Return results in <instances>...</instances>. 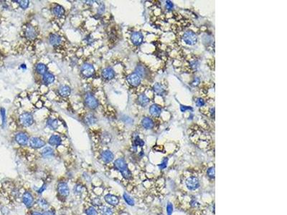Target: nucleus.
Here are the masks:
<instances>
[{
    "mask_svg": "<svg viewBox=\"0 0 287 215\" xmlns=\"http://www.w3.org/2000/svg\"><path fill=\"white\" fill-rule=\"evenodd\" d=\"M114 168L121 173L122 177L126 179H130L131 178V173L130 172L127 163L123 158H119L114 161Z\"/></svg>",
    "mask_w": 287,
    "mask_h": 215,
    "instance_id": "f257e3e1",
    "label": "nucleus"
},
{
    "mask_svg": "<svg viewBox=\"0 0 287 215\" xmlns=\"http://www.w3.org/2000/svg\"><path fill=\"white\" fill-rule=\"evenodd\" d=\"M183 40L187 45H194L197 42V37L192 31H187L184 34Z\"/></svg>",
    "mask_w": 287,
    "mask_h": 215,
    "instance_id": "f03ea898",
    "label": "nucleus"
},
{
    "mask_svg": "<svg viewBox=\"0 0 287 215\" xmlns=\"http://www.w3.org/2000/svg\"><path fill=\"white\" fill-rule=\"evenodd\" d=\"M85 103L90 109L94 110L99 106V101L95 98L94 95L87 93L85 96Z\"/></svg>",
    "mask_w": 287,
    "mask_h": 215,
    "instance_id": "7ed1b4c3",
    "label": "nucleus"
},
{
    "mask_svg": "<svg viewBox=\"0 0 287 215\" xmlns=\"http://www.w3.org/2000/svg\"><path fill=\"white\" fill-rule=\"evenodd\" d=\"M19 121L24 127H29L33 125L34 119L33 115L29 113H24L19 116Z\"/></svg>",
    "mask_w": 287,
    "mask_h": 215,
    "instance_id": "20e7f679",
    "label": "nucleus"
},
{
    "mask_svg": "<svg viewBox=\"0 0 287 215\" xmlns=\"http://www.w3.org/2000/svg\"><path fill=\"white\" fill-rule=\"evenodd\" d=\"M81 73L85 78H91L95 74L94 66L89 63H84L81 67Z\"/></svg>",
    "mask_w": 287,
    "mask_h": 215,
    "instance_id": "39448f33",
    "label": "nucleus"
},
{
    "mask_svg": "<svg viewBox=\"0 0 287 215\" xmlns=\"http://www.w3.org/2000/svg\"><path fill=\"white\" fill-rule=\"evenodd\" d=\"M185 184H186V186H187V189L190 190H192V191L198 189L200 187L199 180H198L197 177H189L188 179L186 180Z\"/></svg>",
    "mask_w": 287,
    "mask_h": 215,
    "instance_id": "423d86ee",
    "label": "nucleus"
},
{
    "mask_svg": "<svg viewBox=\"0 0 287 215\" xmlns=\"http://www.w3.org/2000/svg\"><path fill=\"white\" fill-rule=\"evenodd\" d=\"M58 192L60 196L63 197H67L70 194L69 187L65 182H60L58 185Z\"/></svg>",
    "mask_w": 287,
    "mask_h": 215,
    "instance_id": "0eeeda50",
    "label": "nucleus"
},
{
    "mask_svg": "<svg viewBox=\"0 0 287 215\" xmlns=\"http://www.w3.org/2000/svg\"><path fill=\"white\" fill-rule=\"evenodd\" d=\"M23 202L24 205L28 207V208H30L33 206L34 204V198L32 195L31 193L29 192H25L23 195Z\"/></svg>",
    "mask_w": 287,
    "mask_h": 215,
    "instance_id": "6e6552de",
    "label": "nucleus"
},
{
    "mask_svg": "<svg viewBox=\"0 0 287 215\" xmlns=\"http://www.w3.org/2000/svg\"><path fill=\"white\" fill-rule=\"evenodd\" d=\"M127 81L132 86L136 87L141 83V77L136 73H132L127 76Z\"/></svg>",
    "mask_w": 287,
    "mask_h": 215,
    "instance_id": "1a4fd4ad",
    "label": "nucleus"
},
{
    "mask_svg": "<svg viewBox=\"0 0 287 215\" xmlns=\"http://www.w3.org/2000/svg\"><path fill=\"white\" fill-rule=\"evenodd\" d=\"M29 145L33 148H40L45 146V143L40 138L33 137L29 140Z\"/></svg>",
    "mask_w": 287,
    "mask_h": 215,
    "instance_id": "9d476101",
    "label": "nucleus"
},
{
    "mask_svg": "<svg viewBox=\"0 0 287 215\" xmlns=\"http://www.w3.org/2000/svg\"><path fill=\"white\" fill-rule=\"evenodd\" d=\"M15 141L19 145L26 146L29 141L28 136L24 133H19L15 136Z\"/></svg>",
    "mask_w": 287,
    "mask_h": 215,
    "instance_id": "9b49d317",
    "label": "nucleus"
},
{
    "mask_svg": "<svg viewBox=\"0 0 287 215\" xmlns=\"http://www.w3.org/2000/svg\"><path fill=\"white\" fill-rule=\"evenodd\" d=\"M143 35L141 32H135L132 34L131 37L132 43L136 46L140 45L143 42Z\"/></svg>",
    "mask_w": 287,
    "mask_h": 215,
    "instance_id": "f8f14e48",
    "label": "nucleus"
},
{
    "mask_svg": "<svg viewBox=\"0 0 287 215\" xmlns=\"http://www.w3.org/2000/svg\"><path fill=\"white\" fill-rule=\"evenodd\" d=\"M104 199L107 204L111 205V206H117L119 204V197L114 194H106L104 197Z\"/></svg>",
    "mask_w": 287,
    "mask_h": 215,
    "instance_id": "ddd939ff",
    "label": "nucleus"
},
{
    "mask_svg": "<svg viewBox=\"0 0 287 215\" xmlns=\"http://www.w3.org/2000/svg\"><path fill=\"white\" fill-rule=\"evenodd\" d=\"M37 35H38V33L35 30V29L33 28V26L29 25L27 27L26 30H25V36L26 38L28 39V40H33L37 38Z\"/></svg>",
    "mask_w": 287,
    "mask_h": 215,
    "instance_id": "4468645a",
    "label": "nucleus"
},
{
    "mask_svg": "<svg viewBox=\"0 0 287 215\" xmlns=\"http://www.w3.org/2000/svg\"><path fill=\"white\" fill-rule=\"evenodd\" d=\"M114 156L111 151L105 150L101 153V159L105 163H109L114 160Z\"/></svg>",
    "mask_w": 287,
    "mask_h": 215,
    "instance_id": "2eb2a0df",
    "label": "nucleus"
},
{
    "mask_svg": "<svg viewBox=\"0 0 287 215\" xmlns=\"http://www.w3.org/2000/svg\"><path fill=\"white\" fill-rule=\"evenodd\" d=\"M102 76L105 80H111L115 77V72L111 68H106L103 70Z\"/></svg>",
    "mask_w": 287,
    "mask_h": 215,
    "instance_id": "dca6fc26",
    "label": "nucleus"
},
{
    "mask_svg": "<svg viewBox=\"0 0 287 215\" xmlns=\"http://www.w3.org/2000/svg\"><path fill=\"white\" fill-rule=\"evenodd\" d=\"M61 37L60 35H57V34H51L49 37V42H50V45L53 46H58L61 43Z\"/></svg>",
    "mask_w": 287,
    "mask_h": 215,
    "instance_id": "f3484780",
    "label": "nucleus"
},
{
    "mask_svg": "<svg viewBox=\"0 0 287 215\" xmlns=\"http://www.w3.org/2000/svg\"><path fill=\"white\" fill-rule=\"evenodd\" d=\"M59 94L62 97H68L70 95L71 89L68 85H62L58 90Z\"/></svg>",
    "mask_w": 287,
    "mask_h": 215,
    "instance_id": "a211bd4d",
    "label": "nucleus"
},
{
    "mask_svg": "<svg viewBox=\"0 0 287 215\" xmlns=\"http://www.w3.org/2000/svg\"><path fill=\"white\" fill-rule=\"evenodd\" d=\"M61 142H62V140H61V138L59 136L57 135H53L50 136V138H49L48 143H50V145L51 146H60L61 144Z\"/></svg>",
    "mask_w": 287,
    "mask_h": 215,
    "instance_id": "6ab92c4d",
    "label": "nucleus"
},
{
    "mask_svg": "<svg viewBox=\"0 0 287 215\" xmlns=\"http://www.w3.org/2000/svg\"><path fill=\"white\" fill-rule=\"evenodd\" d=\"M53 13L55 16L60 18V17H62L65 14V9L62 6L59 5V4H56L53 8Z\"/></svg>",
    "mask_w": 287,
    "mask_h": 215,
    "instance_id": "aec40b11",
    "label": "nucleus"
},
{
    "mask_svg": "<svg viewBox=\"0 0 287 215\" xmlns=\"http://www.w3.org/2000/svg\"><path fill=\"white\" fill-rule=\"evenodd\" d=\"M43 82L46 85H49L53 83L55 80V76L54 75H53L52 73L50 72H46L45 74L43 75Z\"/></svg>",
    "mask_w": 287,
    "mask_h": 215,
    "instance_id": "412c9836",
    "label": "nucleus"
},
{
    "mask_svg": "<svg viewBox=\"0 0 287 215\" xmlns=\"http://www.w3.org/2000/svg\"><path fill=\"white\" fill-rule=\"evenodd\" d=\"M141 124L144 128L151 129L154 126V122L151 118L146 117L141 121Z\"/></svg>",
    "mask_w": 287,
    "mask_h": 215,
    "instance_id": "4be33fe9",
    "label": "nucleus"
},
{
    "mask_svg": "<svg viewBox=\"0 0 287 215\" xmlns=\"http://www.w3.org/2000/svg\"><path fill=\"white\" fill-rule=\"evenodd\" d=\"M42 156L43 157L48 158H50L54 155V151L51 147H45L44 148L43 151H42Z\"/></svg>",
    "mask_w": 287,
    "mask_h": 215,
    "instance_id": "5701e85b",
    "label": "nucleus"
},
{
    "mask_svg": "<svg viewBox=\"0 0 287 215\" xmlns=\"http://www.w3.org/2000/svg\"><path fill=\"white\" fill-rule=\"evenodd\" d=\"M85 123H86L88 126L94 125L95 123H96L97 119L96 118H95V116H94V115L88 114L87 116L85 117Z\"/></svg>",
    "mask_w": 287,
    "mask_h": 215,
    "instance_id": "b1692460",
    "label": "nucleus"
},
{
    "mask_svg": "<svg viewBox=\"0 0 287 215\" xmlns=\"http://www.w3.org/2000/svg\"><path fill=\"white\" fill-rule=\"evenodd\" d=\"M161 108L157 105H152L149 108V112L153 116H158L161 113Z\"/></svg>",
    "mask_w": 287,
    "mask_h": 215,
    "instance_id": "393cba45",
    "label": "nucleus"
},
{
    "mask_svg": "<svg viewBox=\"0 0 287 215\" xmlns=\"http://www.w3.org/2000/svg\"><path fill=\"white\" fill-rule=\"evenodd\" d=\"M47 66L43 63H38L36 66V71L38 72L39 74L44 75L47 72Z\"/></svg>",
    "mask_w": 287,
    "mask_h": 215,
    "instance_id": "a878e982",
    "label": "nucleus"
},
{
    "mask_svg": "<svg viewBox=\"0 0 287 215\" xmlns=\"http://www.w3.org/2000/svg\"><path fill=\"white\" fill-rule=\"evenodd\" d=\"M138 102L141 106L144 107L149 102V98L146 96V95L141 94L138 98Z\"/></svg>",
    "mask_w": 287,
    "mask_h": 215,
    "instance_id": "bb28decb",
    "label": "nucleus"
},
{
    "mask_svg": "<svg viewBox=\"0 0 287 215\" xmlns=\"http://www.w3.org/2000/svg\"><path fill=\"white\" fill-rule=\"evenodd\" d=\"M135 73H136L137 75H139L140 77H145L146 75V68L142 65H138L135 70Z\"/></svg>",
    "mask_w": 287,
    "mask_h": 215,
    "instance_id": "cd10ccee",
    "label": "nucleus"
},
{
    "mask_svg": "<svg viewBox=\"0 0 287 215\" xmlns=\"http://www.w3.org/2000/svg\"><path fill=\"white\" fill-rule=\"evenodd\" d=\"M100 212L101 215H113V214H114L113 209L106 206H103L100 207Z\"/></svg>",
    "mask_w": 287,
    "mask_h": 215,
    "instance_id": "c85d7f7f",
    "label": "nucleus"
},
{
    "mask_svg": "<svg viewBox=\"0 0 287 215\" xmlns=\"http://www.w3.org/2000/svg\"><path fill=\"white\" fill-rule=\"evenodd\" d=\"M47 124L51 129H53V130H56V129L58 128V121L56 119H48Z\"/></svg>",
    "mask_w": 287,
    "mask_h": 215,
    "instance_id": "c756f323",
    "label": "nucleus"
},
{
    "mask_svg": "<svg viewBox=\"0 0 287 215\" xmlns=\"http://www.w3.org/2000/svg\"><path fill=\"white\" fill-rule=\"evenodd\" d=\"M123 197H124V201L126 202V203L129 205V206H134V200L133 199V198H132L131 196H130V195H129L128 194H127V193H124V194H123Z\"/></svg>",
    "mask_w": 287,
    "mask_h": 215,
    "instance_id": "7c9ffc66",
    "label": "nucleus"
},
{
    "mask_svg": "<svg viewBox=\"0 0 287 215\" xmlns=\"http://www.w3.org/2000/svg\"><path fill=\"white\" fill-rule=\"evenodd\" d=\"M154 92H156V94L159 95V96H162L164 92V90L163 88V87L161 86L160 84L156 83L154 85Z\"/></svg>",
    "mask_w": 287,
    "mask_h": 215,
    "instance_id": "2f4dec72",
    "label": "nucleus"
},
{
    "mask_svg": "<svg viewBox=\"0 0 287 215\" xmlns=\"http://www.w3.org/2000/svg\"><path fill=\"white\" fill-rule=\"evenodd\" d=\"M85 213L86 215H98V212L96 211L94 207H90L85 211Z\"/></svg>",
    "mask_w": 287,
    "mask_h": 215,
    "instance_id": "473e14b6",
    "label": "nucleus"
},
{
    "mask_svg": "<svg viewBox=\"0 0 287 215\" xmlns=\"http://www.w3.org/2000/svg\"><path fill=\"white\" fill-rule=\"evenodd\" d=\"M91 204L95 207H100V206H102L103 203L100 198L95 197L91 200Z\"/></svg>",
    "mask_w": 287,
    "mask_h": 215,
    "instance_id": "72a5a7b5",
    "label": "nucleus"
},
{
    "mask_svg": "<svg viewBox=\"0 0 287 215\" xmlns=\"http://www.w3.org/2000/svg\"><path fill=\"white\" fill-rule=\"evenodd\" d=\"M38 204L40 205V207H42L43 209H47L49 207V204L48 202L46 201L45 199H41L38 201Z\"/></svg>",
    "mask_w": 287,
    "mask_h": 215,
    "instance_id": "f704fd0d",
    "label": "nucleus"
},
{
    "mask_svg": "<svg viewBox=\"0 0 287 215\" xmlns=\"http://www.w3.org/2000/svg\"><path fill=\"white\" fill-rule=\"evenodd\" d=\"M19 2V6H20L21 8H23V9H25L28 7L29 2L28 1V0H23V1H18Z\"/></svg>",
    "mask_w": 287,
    "mask_h": 215,
    "instance_id": "c9c22d12",
    "label": "nucleus"
},
{
    "mask_svg": "<svg viewBox=\"0 0 287 215\" xmlns=\"http://www.w3.org/2000/svg\"><path fill=\"white\" fill-rule=\"evenodd\" d=\"M134 145L136 146H143L144 145V141H142L141 139L139 137V136H136V138L134 139Z\"/></svg>",
    "mask_w": 287,
    "mask_h": 215,
    "instance_id": "e433bc0d",
    "label": "nucleus"
},
{
    "mask_svg": "<svg viewBox=\"0 0 287 215\" xmlns=\"http://www.w3.org/2000/svg\"><path fill=\"white\" fill-rule=\"evenodd\" d=\"M207 173H208V177L211 178V179H214L215 178V168L210 167V168H208Z\"/></svg>",
    "mask_w": 287,
    "mask_h": 215,
    "instance_id": "4c0bfd02",
    "label": "nucleus"
},
{
    "mask_svg": "<svg viewBox=\"0 0 287 215\" xmlns=\"http://www.w3.org/2000/svg\"><path fill=\"white\" fill-rule=\"evenodd\" d=\"M167 162H168V158H165L162 161V162L161 163V164L159 165V167L160 169H164L167 166Z\"/></svg>",
    "mask_w": 287,
    "mask_h": 215,
    "instance_id": "58836bf2",
    "label": "nucleus"
},
{
    "mask_svg": "<svg viewBox=\"0 0 287 215\" xmlns=\"http://www.w3.org/2000/svg\"><path fill=\"white\" fill-rule=\"evenodd\" d=\"M167 212L168 215H172L173 212V205L171 203H168L167 206Z\"/></svg>",
    "mask_w": 287,
    "mask_h": 215,
    "instance_id": "ea45409f",
    "label": "nucleus"
},
{
    "mask_svg": "<svg viewBox=\"0 0 287 215\" xmlns=\"http://www.w3.org/2000/svg\"><path fill=\"white\" fill-rule=\"evenodd\" d=\"M1 116H2V125L4 126L5 124V121H6V114H5V110L4 108H1Z\"/></svg>",
    "mask_w": 287,
    "mask_h": 215,
    "instance_id": "a19ab883",
    "label": "nucleus"
},
{
    "mask_svg": "<svg viewBox=\"0 0 287 215\" xmlns=\"http://www.w3.org/2000/svg\"><path fill=\"white\" fill-rule=\"evenodd\" d=\"M104 10H105V5L103 2H101V3L100 4L99 9H98V12H99V14H102L103 12H104Z\"/></svg>",
    "mask_w": 287,
    "mask_h": 215,
    "instance_id": "79ce46f5",
    "label": "nucleus"
},
{
    "mask_svg": "<svg viewBox=\"0 0 287 215\" xmlns=\"http://www.w3.org/2000/svg\"><path fill=\"white\" fill-rule=\"evenodd\" d=\"M196 103H197V106L201 107V106H204V105H205V101H203V99H202V98H198V99H197V102H196Z\"/></svg>",
    "mask_w": 287,
    "mask_h": 215,
    "instance_id": "37998d69",
    "label": "nucleus"
},
{
    "mask_svg": "<svg viewBox=\"0 0 287 215\" xmlns=\"http://www.w3.org/2000/svg\"><path fill=\"white\" fill-rule=\"evenodd\" d=\"M83 188L82 186H80V185H77V186H75V192H76V193L82 192H83Z\"/></svg>",
    "mask_w": 287,
    "mask_h": 215,
    "instance_id": "c03bdc74",
    "label": "nucleus"
},
{
    "mask_svg": "<svg viewBox=\"0 0 287 215\" xmlns=\"http://www.w3.org/2000/svg\"><path fill=\"white\" fill-rule=\"evenodd\" d=\"M46 187H46V184H45L42 186V187L40 188V189H39L38 190V194H42V193L44 192V191H45V190L46 189Z\"/></svg>",
    "mask_w": 287,
    "mask_h": 215,
    "instance_id": "a18cd8bd",
    "label": "nucleus"
},
{
    "mask_svg": "<svg viewBox=\"0 0 287 215\" xmlns=\"http://www.w3.org/2000/svg\"><path fill=\"white\" fill-rule=\"evenodd\" d=\"M44 215H55V213L51 210H48V211H45L43 212Z\"/></svg>",
    "mask_w": 287,
    "mask_h": 215,
    "instance_id": "49530a36",
    "label": "nucleus"
},
{
    "mask_svg": "<svg viewBox=\"0 0 287 215\" xmlns=\"http://www.w3.org/2000/svg\"><path fill=\"white\" fill-rule=\"evenodd\" d=\"M167 8L169 9H171L173 8V4L170 1L167 2Z\"/></svg>",
    "mask_w": 287,
    "mask_h": 215,
    "instance_id": "de8ad7c7",
    "label": "nucleus"
},
{
    "mask_svg": "<svg viewBox=\"0 0 287 215\" xmlns=\"http://www.w3.org/2000/svg\"><path fill=\"white\" fill-rule=\"evenodd\" d=\"M191 110L192 108H191L190 107H186V106H181V111H182V112H185V111H187V110Z\"/></svg>",
    "mask_w": 287,
    "mask_h": 215,
    "instance_id": "09e8293b",
    "label": "nucleus"
},
{
    "mask_svg": "<svg viewBox=\"0 0 287 215\" xmlns=\"http://www.w3.org/2000/svg\"><path fill=\"white\" fill-rule=\"evenodd\" d=\"M31 215H44V214L43 213H41V212H32Z\"/></svg>",
    "mask_w": 287,
    "mask_h": 215,
    "instance_id": "8fccbe9b",
    "label": "nucleus"
}]
</instances>
